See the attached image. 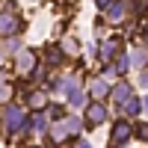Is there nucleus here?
Returning <instances> with one entry per match:
<instances>
[{"mask_svg":"<svg viewBox=\"0 0 148 148\" xmlns=\"http://www.w3.org/2000/svg\"><path fill=\"white\" fill-rule=\"evenodd\" d=\"M3 125H6L9 133L27 130V113H24L18 104H6V110H3Z\"/></svg>","mask_w":148,"mask_h":148,"instance_id":"nucleus-1","label":"nucleus"},{"mask_svg":"<svg viewBox=\"0 0 148 148\" xmlns=\"http://www.w3.org/2000/svg\"><path fill=\"white\" fill-rule=\"evenodd\" d=\"M139 110H142V101H136V98H127V101H125V113L127 116H139Z\"/></svg>","mask_w":148,"mask_h":148,"instance_id":"nucleus-13","label":"nucleus"},{"mask_svg":"<svg viewBox=\"0 0 148 148\" xmlns=\"http://www.w3.org/2000/svg\"><path fill=\"white\" fill-rule=\"evenodd\" d=\"M139 83H142V86H148V68H142V71H139Z\"/></svg>","mask_w":148,"mask_h":148,"instance_id":"nucleus-19","label":"nucleus"},{"mask_svg":"<svg viewBox=\"0 0 148 148\" xmlns=\"http://www.w3.org/2000/svg\"><path fill=\"white\" fill-rule=\"evenodd\" d=\"M142 110H148V98H145V101H142Z\"/></svg>","mask_w":148,"mask_h":148,"instance_id":"nucleus-22","label":"nucleus"},{"mask_svg":"<svg viewBox=\"0 0 148 148\" xmlns=\"http://www.w3.org/2000/svg\"><path fill=\"white\" fill-rule=\"evenodd\" d=\"M12 92H15V89H12L9 83H0V104H9L12 101Z\"/></svg>","mask_w":148,"mask_h":148,"instance_id":"nucleus-16","label":"nucleus"},{"mask_svg":"<svg viewBox=\"0 0 148 148\" xmlns=\"http://www.w3.org/2000/svg\"><path fill=\"white\" fill-rule=\"evenodd\" d=\"M27 104H30L33 110H42V107L47 104V92H39V89L30 92V95H27Z\"/></svg>","mask_w":148,"mask_h":148,"instance_id":"nucleus-11","label":"nucleus"},{"mask_svg":"<svg viewBox=\"0 0 148 148\" xmlns=\"http://www.w3.org/2000/svg\"><path fill=\"white\" fill-rule=\"evenodd\" d=\"M116 51H119V42H116V39H110V42L101 45V56H98V59H101V62H107V59H113V56H116Z\"/></svg>","mask_w":148,"mask_h":148,"instance_id":"nucleus-10","label":"nucleus"},{"mask_svg":"<svg viewBox=\"0 0 148 148\" xmlns=\"http://www.w3.org/2000/svg\"><path fill=\"white\" fill-rule=\"evenodd\" d=\"M80 125H83L80 119H62V121H56V125H51L47 136H51L53 142H65L68 136H74V133L80 130Z\"/></svg>","mask_w":148,"mask_h":148,"instance_id":"nucleus-2","label":"nucleus"},{"mask_svg":"<svg viewBox=\"0 0 148 148\" xmlns=\"http://www.w3.org/2000/svg\"><path fill=\"white\" fill-rule=\"evenodd\" d=\"M45 125H47V121H45V116H42V113H36L33 119H27V130H47Z\"/></svg>","mask_w":148,"mask_h":148,"instance_id":"nucleus-12","label":"nucleus"},{"mask_svg":"<svg viewBox=\"0 0 148 148\" xmlns=\"http://www.w3.org/2000/svg\"><path fill=\"white\" fill-rule=\"evenodd\" d=\"M136 136L142 142H148V125H136Z\"/></svg>","mask_w":148,"mask_h":148,"instance_id":"nucleus-18","label":"nucleus"},{"mask_svg":"<svg viewBox=\"0 0 148 148\" xmlns=\"http://www.w3.org/2000/svg\"><path fill=\"white\" fill-rule=\"evenodd\" d=\"M110 95H113V101H116V104H125L127 98H130V86H127L125 80H119V83L113 86V92H110Z\"/></svg>","mask_w":148,"mask_h":148,"instance_id":"nucleus-9","label":"nucleus"},{"mask_svg":"<svg viewBox=\"0 0 148 148\" xmlns=\"http://www.w3.org/2000/svg\"><path fill=\"white\" fill-rule=\"evenodd\" d=\"M107 15H110V21H125V15H127V3H121V0H116V3H110L107 6Z\"/></svg>","mask_w":148,"mask_h":148,"instance_id":"nucleus-8","label":"nucleus"},{"mask_svg":"<svg viewBox=\"0 0 148 148\" xmlns=\"http://www.w3.org/2000/svg\"><path fill=\"white\" fill-rule=\"evenodd\" d=\"M89 95L95 98V101L107 98V95H110V86H107V80H104V77H95V80L89 83Z\"/></svg>","mask_w":148,"mask_h":148,"instance_id":"nucleus-7","label":"nucleus"},{"mask_svg":"<svg viewBox=\"0 0 148 148\" xmlns=\"http://www.w3.org/2000/svg\"><path fill=\"white\" fill-rule=\"evenodd\" d=\"M127 139H130V125H127V121H116V127H113V139H110V142H113V148L125 145Z\"/></svg>","mask_w":148,"mask_h":148,"instance_id":"nucleus-4","label":"nucleus"},{"mask_svg":"<svg viewBox=\"0 0 148 148\" xmlns=\"http://www.w3.org/2000/svg\"><path fill=\"white\" fill-rule=\"evenodd\" d=\"M110 3H113V0H98V9H107Z\"/></svg>","mask_w":148,"mask_h":148,"instance_id":"nucleus-20","label":"nucleus"},{"mask_svg":"<svg viewBox=\"0 0 148 148\" xmlns=\"http://www.w3.org/2000/svg\"><path fill=\"white\" fill-rule=\"evenodd\" d=\"M107 119V107L104 104H89V110H86V125H101V121Z\"/></svg>","mask_w":148,"mask_h":148,"instance_id":"nucleus-6","label":"nucleus"},{"mask_svg":"<svg viewBox=\"0 0 148 148\" xmlns=\"http://www.w3.org/2000/svg\"><path fill=\"white\" fill-rule=\"evenodd\" d=\"M21 30V18L15 12H0V36H15Z\"/></svg>","mask_w":148,"mask_h":148,"instance_id":"nucleus-3","label":"nucleus"},{"mask_svg":"<svg viewBox=\"0 0 148 148\" xmlns=\"http://www.w3.org/2000/svg\"><path fill=\"white\" fill-rule=\"evenodd\" d=\"M15 68H18L21 74H30V71L36 68V53H33V51H21L18 59H15Z\"/></svg>","mask_w":148,"mask_h":148,"instance_id":"nucleus-5","label":"nucleus"},{"mask_svg":"<svg viewBox=\"0 0 148 148\" xmlns=\"http://www.w3.org/2000/svg\"><path fill=\"white\" fill-rule=\"evenodd\" d=\"M59 51H62V53H77V42H74V39H62V45H59Z\"/></svg>","mask_w":148,"mask_h":148,"instance_id":"nucleus-17","label":"nucleus"},{"mask_svg":"<svg viewBox=\"0 0 148 148\" xmlns=\"http://www.w3.org/2000/svg\"><path fill=\"white\" fill-rule=\"evenodd\" d=\"M127 62H133L136 68H145V62H148V53H145V51H133V59H127Z\"/></svg>","mask_w":148,"mask_h":148,"instance_id":"nucleus-14","label":"nucleus"},{"mask_svg":"<svg viewBox=\"0 0 148 148\" xmlns=\"http://www.w3.org/2000/svg\"><path fill=\"white\" fill-rule=\"evenodd\" d=\"M47 62L59 65V62H62V51H59V47H47Z\"/></svg>","mask_w":148,"mask_h":148,"instance_id":"nucleus-15","label":"nucleus"},{"mask_svg":"<svg viewBox=\"0 0 148 148\" xmlns=\"http://www.w3.org/2000/svg\"><path fill=\"white\" fill-rule=\"evenodd\" d=\"M77 148H92V145H89V142H80V145H77Z\"/></svg>","mask_w":148,"mask_h":148,"instance_id":"nucleus-21","label":"nucleus"}]
</instances>
